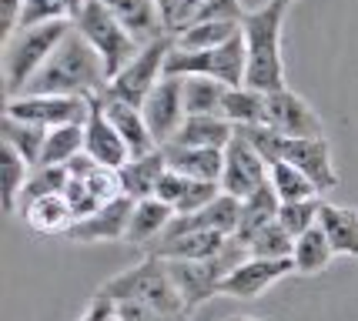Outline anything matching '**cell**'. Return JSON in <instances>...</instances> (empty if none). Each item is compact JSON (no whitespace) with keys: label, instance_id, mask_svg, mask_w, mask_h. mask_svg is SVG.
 Segmentation results:
<instances>
[{"label":"cell","instance_id":"b9f144b4","mask_svg":"<svg viewBox=\"0 0 358 321\" xmlns=\"http://www.w3.org/2000/svg\"><path fill=\"white\" fill-rule=\"evenodd\" d=\"M241 17H245L241 0H204L201 14H198L194 24H204V20H238L241 24Z\"/></svg>","mask_w":358,"mask_h":321},{"label":"cell","instance_id":"7c38bea8","mask_svg":"<svg viewBox=\"0 0 358 321\" xmlns=\"http://www.w3.org/2000/svg\"><path fill=\"white\" fill-rule=\"evenodd\" d=\"M268 127L281 138H325V124L315 114V107L295 91L268 94Z\"/></svg>","mask_w":358,"mask_h":321},{"label":"cell","instance_id":"83f0119b","mask_svg":"<svg viewBox=\"0 0 358 321\" xmlns=\"http://www.w3.org/2000/svg\"><path fill=\"white\" fill-rule=\"evenodd\" d=\"M241 34L238 20H204V24H191L181 34H174V47L178 50H211V47H224Z\"/></svg>","mask_w":358,"mask_h":321},{"label":"cell","instance_id":"8fae6325","mask_svg":"<svg viewBox=\"0 0 358 321\" xmlns=\"http://www.w3.org/2000/svg\"><path fill=\"white\" fill-rule=\"evenodd\" d=\"M141 114L148 121L151 138L157 141V148L171 144L174 134L185 124V77H164L155 91L148 94V101L141 104Z\"/></svg>","mask_w":358,"mask_h":321},{"label":"cell","instance_id":"c3c4849f","mask_svg":"<svg viewBox=\"0 0 358 321\" xmlns=\"http://www.w3.org/2000/svg\"><path fill=\"white\" fill-rule=\"evenodd\" d=\"M114 321H121V318H114Z\"/></svg>","mask_w":358,"mask_h":321},{"label":"cell","instance_id":"52a82bcc","mask_svg":"<svg viewBox=\"0 0 358 321\" xmlns=\"http://www.w3.org/2000/svg\"><path fill=\"white\" fill-rule=\"evenodd\" d=\"M245 67H248V50H245V37L238 34L224 47H211V50L174 47L164 77H211L221 80L224 87H245Z\"/></svg>","mask_w":358,"mask_h":321},{"label":"cell","instance_id":"bcb514c9","mask_svg":"<svg viewBox=\"0 0 358 321\" xmlns=\"http://www.w3.org/2000/svg\"><path fill=\"white\" fill-rule=\"evenodd\" d=\"M228 321H271V318H245V315H234V318H228Z\"/></svg>","mask_w":358,"mask_h":321},{"label":"cell","instance_id":"7bdbcfd3","mask_svg":"<svg viewBox=\"0 0 358 321\" xmlns=\"http://www.w3.org/2000/svg\"><path fill=\"white\" fill-rule=\"evenodd\" d=\"M117 318L121 321H187V315H164V311H155V308L138 305V301H121L117 305Z\"/></svg>","mask_w":358,"mask_h":321},{"label":"cell","instance_id":"603a6c76","mask_svg":"<svg viewBox=\"0 0 358 321\" xmlns=\"http://www.w3.org/2000/svg\"><path fill=\"white\" fill-rule=\"evenodd\" d=\"M318 224L331 241V251L342 258H358V208H342L322 201Z\"/></svg>","mask_w":358,"mask_h":321},{"label":"cell","instance_id":"d4e9b609","mask_svg":"<svg viewBox=\"0 0 358 321\" xmlns=\"http://www.w3.org/2000/svg\"><path fill=\"white\" fill-rule=\"evenodd\" d=\"M234 141V127L221 114L215 117H185L181 131L174 134L171 144H185V148H215L224 151Z\"/></svg>","mask_w":358,"mask_h":321},{"label":"cell","instance_id":"9a60e30c","mask_svg":"<svg viewBox=\"0 0 358 321\" xmlns=\"http://www.w3.org/2000/svg\"><path fill=\"white\" fill-rule=\"evenodd\" d=\"M84 154H91L97 164L117 171L131 161V151H127L124 138L117 134V127L108 121L101 97H91V114L84 121Z\"/></svg>","mask_w":358,"mask_h":321},{"label":"cell","instance_id":"7a4b0ae2","mask_svg":"<svg viewBox=\"0 0 358 321\" xmlns=\"http://www.w3.org/2000/svg\"><path fill=\"white\" fill-rule=\"evenodd\" d=\"M288 14V3L268 0L258 10H245L241 17V37L248 50L245 67V87L262 94L285 91V61H281V24Z\"/></svg>","mask_w":358,"mask_h":321},{"label":"cell","instance_id":"d6a6232c","mask_svg":"<svg viewBox=\"0 0 358 321\" xmlns=\"http://www.w3.org/2000/svg\"><path fill=\"white\" fill-rule=\"evenodd\" d=\"M31 171L34 168L10 144L0 148V198H3V211L7 214H17V201H20V191L31 178Z\"/></svg>","mask_w":358,"mask_h":321},{"label":"cell","instance_id":"9c48e42d","mask_svg":"<svg viewBox=\"0 0 358 321\" xmlns=\"http://www.w3.org/2000/svg\"><path fill=\"white\" fill-rule=\"evenodd\" d=\"M3 114L17 121L37 124V127H64V124H84L91 114L87 97H50V94H17L7 97Z\"/></svg>","mask_w":358,"mask_h":321},{"label":"cell","instance_id":"f1b7e54d","mask_svg":"<svg viewBox=\"0 0 358 321\" xmlns=\"http://www.w3.org/2000/svg\"><path fill=\"white\" fill-rule=\"evenodd\" d=\"M78 154H84V124H64L47 131V144L37 168H67Z\"/></svg>","mask_w":358,"mask_h":321},{"label":"cell","instance_id":"7dc6e473","mask_svg":"<svg viewBox=\"0 0 358 321\" xmlns=\"http://www.w3.org/2000/svg\"><path fill=\"white\" fill-rule=\"evenodd\" d=\"M281 3H292V0H281Z\"/></svg>","mask_w":358,"mask_h":321},{"label":"cell","instance_id":"3957f363","mask_svg":"<svg viewBox=\"0 0 358 321\" xmlns=\"http://www.w3.org/2000/svg\"><path fill=\"white\" fill-rule=\"evenodd\" d=\"M97 294L114 301V305L138 301V305H148V308H155V311H164V315H187L185 298H181V291L174 285L168 264L161 258H155V255H148L144 261L124 268L121 275L108 278V281L97 288ZM187 318H191V315H187Z\"/></svg>","mask_w":358,"mask_h":321},{"label":"cell","instance_id":"ffe728a7","mask_svg":"<svg viewBox=\"0 0 358 321\" xmlns=\"http://www.w3.org/2000/svg\"><path fill=\"white\" fill-rule=\"evenodd\" d=\"M101 104H104L108 121L114 124V127H117V134L124 138L131 157H141V154L157 151V141L151 138V131H148V121H144L141 107L124 104V101H114V97H101Z\"/></svg>","mask_w":358,"mask_h":321},{"label":"cell","instance_id":"f35d334b","mask_svg":"<svg viewBox=\"0 0 358 321\" xmlns=\"http://www.w3.org/2000/svg\"><path fill=\"white\" fill-rule=\"evenodd\" d=\"M221 198V184L215 181H191V187H187V194L181 198V204L174 208V214H198L204 211L211 201Z\"/></svg>","mask_w":358,"mask_h":321},{"label":"cell","instance_id":"ac0fdd59","mask_svg":"<svg viewBox=\"0 0 358 321\" xmlns=\"http://www.w3.org/2000/svg\"><path fill=\"white\" fill-rule=\"evenodd\" d=\"M228 238H234V234L191 231V234H181V238H164V241L151 245V255L161 261H208L224 251Z\"/></svg>","mask_w":358,"mask_h":321},{"label":"cell","instance_id":"44dd1931","mask_svg":"<svg viewBox=\"0 0 358 321\" xmlns=\"http://www.w3.org/2000/svg\"><path fill=\"white\" fill-rule=\"evenodd\" d=\"M168 171V157L157 148L151 154H141V157H131L124 168H121V184H124V198L131 201H148L157 194V184Z\"/></svg>","mask_w":358,"mask_h":321},{"label":"cell","instance_id":"2e32d148","mask_svg":"<svg viewBox=\"0 0 358 321\" xmlns=\"http://www.w3.org/2000/svg\"><path fill=\"white\" fill-rule=\"evenodd\" d=\"M134 204L138 201L131 198H117L104 204L101 211H94L91 217L78 221L71 228V241H80V245H97V241H124L127 238V224H131V214H134Z\"/></svg>","mask_w":358,"mask_h":321},{"label":"cell","instance_id":"d590c367","mask_svg":"<svg viewBox=\"0 0 358 321\" xmlns=\"http://www.w3.org/2000/svg\"><path fill=\"white\" fill-rule=\"evenodd\" d=\"M271 187H275V194H278L281 204L322 198V194H318V187H315V184L308 181L295 164H288V161H275V164H271Z\"/></svg>","mask_w":358,"mask_h":321},{"label":"cell","instance_id":"e0dca14e","mask_svg":"<svg viewBox=\"0 0 358 321\" xmlns=\"http://www.w3.org/2000/svg\"><path fill=\"white\" fill-rule=\"evenodd\" d=\"M101 3L124 24L127 34H131L141 47L171 34L168 31V20H164L161 7H157V0H101Z\"/></svg>","mask_w":358,"mask_h":321},{"label":"cell","instance_id":"cb8c5ba5","mask_svg":"<svg viewBox=\"0 0 358 321\" xmlns=\"http://www.w3.org/2000/svg\"><path fill=\"white\" fill-rule=\"evenodd\" d=\"M278 211H281V201H278V194H275L271 181H268L262 191H255L251 198L241 201V217H238L234 238H238L241 245H251L258 231H265L268 224L278 221Z\"/></svg>","mask_w":358,"mask_h":321},{"label":"cell","instance_id":"5b68a950","mask_svg":"<svg viewBox=\"0 0 358 321\" xmlns=\"http://www.w3.org/2000/svg\"><path fill=\"white\" fill-rule=\"evenodd\" d=\"M248 258H251L248 245H241L238 238H228L224 251L215 255V258H208V261H164V264H168L174 285H178L181 298H185L187 315H191V311H198L204 301H211L215 294H221V281L231 275L241 261H248Z\"/></svg>","mask_w":358,"mask_h":321},{"label":"cell","instance_id":"484cf974","mask_svg":"<svg viewBox=\"0 0 358 321\" xmlns=\"http://www.w3.org/2000/svg\"><path fill=\"white\" fill-rule=\"evenodd\" d=\"M221 117L231 127H258L268 121V94L251 87H228Z\"/></svg>","mask_w":358,"mask_h":321},{"label":"cell","instance_id":"f546056e","mask_svg":"<svg viewBox=\"0 0 358 321\" xmlns=\"http://www.w3.org/2000/svg\"><path fill=\"white\" fill-rule=\"evenodd\" d=\"M228 87L211 77H185V114L187 117H215L224 107Z\"/></svg>","mask_w":358,"mask_h":321},{"label":"cell","instance_id":"ba28073f","mask_svg":"<svg viewBox=\"0 0 358 321\" xmlns=\"http://www.w3.org/2000/svg\"><path fill=\"white\" fill-rule=\"evenodd\" d=\"M171 50H174V34L157 37V41H151V44H144L138 57L110 80L101 97H114V101H124V104L141 107L144 101H148V94L164 80V67H168Z\"/></svg>","mask_w":358,"mask_h":321},{"label":"cell","instance_id":"8d00e7d4","mask_svg":"<svg viewBox=\"0 0 358 321\" xmlns=\"http://www.w3.org/2000/svg\"><path fill=\"white\" fill-rule=\"evenodd\" d=\"M318 214H322V198L295 201V204H281L278 224L288 231L292 238H301L305 231L318 228Z\"/></svg>","mask_w":358,"mask_h":321},{"label":"cell","instance_id":"f6af8a7d","mask_svg":"<svg viewBox=\"0 0 358 321\" xmlns=\"http://www.w3.org/2000/svg\"><path fill=\"white\" fill-rule=\"evenodd\" d=\"M114 318H117V305L108 301V298H101V294H94L87 311L80 315V321H114Z\"/></svg>","mask_w":358,"mask_h":321},{"label":"cell","instance_id":"4fadbf2b","mask_svg":"<svg viewBox=\"0 0 358 321\" xmlns=\"http://www.w3.org/2000/svg\"><path fill=\"white\" fill-rule=\"evenodd\" d=\"M288 275H295V261L292 258H248L221 281V294L251 301V298L265 294L275 281H281Z\"/></svg>","mask_w":358,"mask_h":321},{"label":"cell","instance_id":"74e56055","mask_svg":"<svg viewBox=\"0 0 358 321\" xmlns=\"http://www.w3.org/2000/svg\"><path fill=\"white\" fill-rule=\"evenodd\" d=\"M292 251H295V238L281 228L278 221L268 224L265 231H258L255 241L248 245L251 258H292Z\"/></svg>","mask_w":358,"mask_h":321},{"label":"cell","instance_id":"7402d4cb","mask_svg":"<svg viewBox=\"0 0 358 321\" xmlns=\"http://www.w3.org/2000/svg\"><path fill=\"white\" fill-rule=\"evenodd\" d=\"M174 221V208H168L164 201L148 198L134 204V214H131V224H127V245L138 248H151L164 238L168 224Z\"/></svg>","mask_w":358,"mask_h":321},{"label":"cell","instance_id":"836d02e7","mask_svg":"<svg viewBox=\"0 0 358 321\" xmlns=\"http://www.w3.org/2000/svg\"><path fill=\"white\" fill-rule=\"evenodd\" d=\"M87 0H24V14H20V27H41V24H57V20H78Z\"/></svg>","mask_w":358,"mask_h":321},{"label":"cell","instance_id":"4316f807","mask_svg":"<svg viewBox=\"0 0 358 321\" xmlns=\"http://www.w3.org/2000/svg\"><path fill=\"white\" fill-rule=\"evenodd\" d=\"M27 224H31L37 234H71V228H74V211H71V204L64 201V194H50V198H41L34 201L27 211L20 214Z\"/></svg>","mask_w":358,"mask_h":321},{"label":"cell","instance_id":"8992f818","mask_svg":"<svg viewBox=\"0 0 358 321\" xmlns=\"http://www.w3.org/2000/svg\"><path fill=\"white\" fill-rule=\"evenodd\" d=\"M74 31L101 54L104 71H108V80H114V77L121 74L127 64L141 54V44L127 34V27L110 14L101 0H87V3H84V10H80L78 20H74Z\"/></svg>","mask_w":358,"mask_h":321},{"label":"cell","instance_id":"60d3db41","mask_svg":"<svg viewBox=\"0 0 358 321\" xmlns=\"http://www.w3.org/2000/svg\"><path fill=\"white\" fill-rule=\"evenodd\" d=\"M187 187H191V178H185V174H178V171H164V178H161V184H157V201H164L168 208H178L181 204V198L187 194Z\"/></svg>","mask_w":358,"mask_h":321},{"label":"cell","instance_id":"1f68e13d","mask_svg":"<svg viewBox=\"0 0 358 321\" xmlns=\"http://www.w3.org/2000/svg\"><path fill=\"white\" fill-rule=\"evenodd\" d=\"M3 144H10L31 168L41 164V154H44V144H47V127H37V124H27V121H17L10 114H3Z\"/></svg>","mask_w":358,"mask_h":321},{"label":"cell","instance_id":"6da1fadb","mask_svg":"<svg viewBox=\"0 0 358 321\" xmlns=\"http://www.w3.org/2000/svg\"><path fill=\"white\" fill-rule=\"evenodd\" d=\"M108 71L101 54L78 31H71L61 47L50 54L41 74L27 84L24 94H50V97H101L108 87Z\"/></svg>","mask_w":358,"mask_h":321},{"label":"cell","instance_id":"e575fe53","mask_svg":"<svg viewBox=\"0 0 358 321\" xmlns=\"http://www.w3.org/2000/svg\"><path fill=\"white\" fill-rule=\"evenodd\" d=\"M71 184V171L67 168H34L24 191H20V201H17V214H24L34 201L50 198V194H64Z\"/></svg>","mask_w":358,"mask_h":321},{"label":"cell","instance_id":"d6986e66","mask_svg":"<svg viewBox=\"0 0 358 321\" xmlns=\"http://www.w3.org/2000/svg\"><path fill=\"white\" fill-rule=\"evenodd\" d=\"M168 157V168L185 174L191 181H215L221 184L224 174V151L215 148H185V144H164L161 148Z\"/></svg>","mask_w":358,"mask_h":321},{"label":"cell","instance_id":"5bb4252c","mask_svg":"<svg viewBox=\"0 0 358 321\" xmlns=\"http://www.w3.org/2000/svg\"><path fill=\"white\" fill-rule=\"evenodd\" d=\"M281 161L295 164L318 187V194L338 187V171L331 164V144H328V138H288L285 141V151H281Z\"/></svg>","mask_w":358,"mask_h":321},{"label":"cell","instance_id":"ee69618b","mask_svg":"<svg viewBox=\"0 0 358 321\" xmlns=\"http://www.w3.org/2000/svg\"><path fill=\"white\" fill-rule=\"evenodd\" d=\"M0 14H3V37L10 41L20 27V14H24V0H0Z\"/></svg>","mask_w":358,"mask_h":321},{"label":"cell","instance_id":"ab89813d","mask_svg":"<svg viewBox=\"0 0 358 321\" xmlns=\"http://www.w3.org/2000/svg\"><path fill=\"white\" fill-rule=\"evenodd\" d=\"M64 201L71 204V211H74V217L78 221H84V217H91L94 211H101L104 204L94 198V191L87 187V181H78V178H71V184H67V191H64ZM74 221V224H78Z\"/></svg>","mask_w":358,"mask_h":321},{"label":"cell","instance_id":"30bf717a","mask_svg":"<svg viewBox=\"0 0 358 321\" xmlns=\"http://www.w3.org/2000/svg\"><path fill=\"white\" fill-rule=\"evenodd\" d=\"M271 181V168L262 154L251 148L245 138H238L224 148V174H221V191L231 194V198L245 201L255 191H262Z\"/></svg>","mask_w":358,"mask_h":321},{"label":"cell","instance_id":"277c9868","mask_svg":"<svg viewBox=\"0 0 358 321\" xmlns=\"http://www.w3.org/2000/svg\"><path fill=\"white\" fill-rule=\"evenodd\" d=\"M74 31L71 20H57V24H41V27H27L17 31L7 47H3V80H7V97L27 91L34 77L41 74V67L50 61V54L61 47V41Z\"/></svg>","mask_w":358,"mask_h":321},{"label":"cell","instance_id":"4dcf8cb0","mask_svg":"<svg viewBox=\"0 0 358 321\" xmlns=\"http://www.w3.org/2000/svg\"><path fill=\"white\" fill-rule=\"evenodd\" d=\"M331 258H335V251H331V241H328V234L322 231V224L305 231L301 238H295L292 261H295L298 275H318V271H325L328 264H331Z\"/></svg>","mask_w":358,"mask_h":321}]
</instances>
